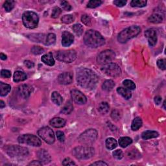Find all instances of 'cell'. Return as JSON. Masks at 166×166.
I'll use <instances>...</instances> for the list:
<instances>
[{"instance_id": "cell-40", "label": "cell", "mask_w": 166, "mask_h": 166, "mask_svg": "<svg viewBox=\"0 0 166 166\" xmlns=\"http://www.w3.org/2000/svg\"><path fill=\"white\" fill-rule=\"evenodd\" d=\"M74 20H75V18L74 17V16L71 14L64 15V16H63L62 19H61L62 22L66 24H69V23H72L73 22H74Z\"/></svg>"}, {"instance_id": "cell-5", "label": "cell", "mask_w": 166, "mask_h": 166, "mask_svg": "<svg viewBox=\"0 0 166 166\" xmlns=\"http://www.w3.org/2000/svg\"><path fill=\"white\" fill-rule=\"evenodd\" d=\"M98 131L95 129H88L79 136L78 140L81 144L90 145L95 142L98 138Z\"/></svg>"}, {"instance_id": "cell-35", "label": "cell", "mask_w": 166, "mask_h": 166, "mask_svg": "<svg viewBox=\"0 0 166 166\" xmlns=\"http://www.w3.org/2000/svg\"><path fill=\"white\" fill-rule=\"evenodd\" d=\"M15 5V2L12 0H7L3 4V7L7 12H10L14 9Z\"/></svg>"}, {"instance_id": "cell-46", "label": "cell", "mask_w": 166, "mask_h": 166, "mask_svg": "<svg viewBox=\"0 0 166 166\" xmlns=\"http://www.w3.org/2000/svg\"><path fill=\"white\" fill-rule=\"evenodd\" d=\"M61 6L62 7V9L66 11H70L71 10V6L70 5V4L66 1L62 2Z\"/></svg>"}, {"instance_id": "cell-49", "label": "cell", "mask_w": 166, "mask_h": 166, "mask_svg": "<svg viewBox=\"0 0 166 166\" xmlns=\"http://www.w3.org/2000/svg\"><path fill=\"white\" fill-rule=\"evenodd\" d=\"M63 165H75V163L71 159H70V158H66L64 160L63 162H62Z\"/></svg>"}, {"instance_id": "cell-6", "label": "cell", "mask_w": 166, "mask_h": 166, "mask_svg": "<svg viewBox=\"0 0 166 166\" xmlns=\"http://www.w3.org/2000/svg\"><path fill=\"white\" fill-rule=\"evenodd\" d=\"M23 25L29 29H35L37 27L39 18L38 15L34 12L26 11L22 15Z\"/></svg>"}, {"instance_id": "cell-26", "label": "cell", "mask_w": 166, "mask_h": 166, "mask_svg": "<svg viewBox=\"0 0 166 166\" xmlns=\"http://www.w3.org/2000/svg\"><path fill=\"white\" fill-rule=\"evenodd\" d=\"M51 99L55 104L56 105H60L63 102V98L60 95L59 93L57 92H53L51 95Z\"/></svg>"}, {"instance_id": "cell-30", "label": "cell", "mask_w": 166, "mask_h": 166, "mask_svg": "<svg viewBox=\"0 0 166 166\" xmlns=\"http://www.w3.org/2000/svg\"><path fill=\"white\" fill-rule=\"evenodd\" d=\"M109 109H110V107H109V104L107 102L101 103L98 107L99 112L103 115L106 114L109 111Z\"/></svg>"}, {"instance_id": "cell-36", "label": "cell", "mask_w": 166, "mask_h": 166, "mask_svg": "<svg viewBox=\"0 0 166 166\" xmlns=\"http://www.w3.org/2000/svg\"><path fill=\"white\" fill-rule=\"evenodd\" d=\"M131 5L133 7H143L146 6L147 1L144 0H133L131 2Z\"/></svg>"}, {"instance_id": "cell-1", "label": "cell", "mask_w": 166, "mask_h": 166, "mask_svg": "<svg viewBox=\"0 0 166 166\" xmlns=\"http://www.w3.org/2000/svg\"><path fill=\"white\" fill-rule=\"evenodd\" d=\"M77 80L78 84L83 88L87 90L94 89L99 81V77L90 69H79L77 73Z\"/></svg>"}, {"instance_id": "cell-4", "label": "cell", "mask_w": 166, "mask_h": 166, "mask_svg": "<svg viewBox=\"0 0 166 166\" xmlns=\"http://www.w3.org/2000/svg\"><path fill=\"white\" fill-rule=\"evenodd\" d=\"M95 150L93 147L80 146L73 149L72 154L76 158L79 160H87L94 155Z\"/></svg>"}, {"instance_id": "cell-25", "label": "cell", "mask_w": 166, "mask_h": 166, "mask_svg": "<svg viewBox=\"0 0 166 166\" xmlns=\"http://www.w3.org/2000/svg\"><path fill=\"white\" fill-rule=\"evenodd\" d=\"M28 38L35 42H46V39H44V35L43 34H32L28 36Z\"/></svg>"}, {"instance_id": "cell-2", "label": "cell", "mask_w": 166, "mask_h": 166, "mask_svg": "<svg viewBox=\"0 0 166 166\" xmlns=\"http://www.w3.org/2000/svg\"><path fill=\"white\" fill-rule=\"evenodd\" d=\"M84 41L86 45L90 47H98L103 46L105 40L99 32L95 30H89L84 36Z\"/></svg>"}, {"instance_id": "cell-3", "label": "cell", "mask_w": 166, "mask_h": 166, "mask_svg": "<svg viewBox=\"0 0 166 166\" xmlns=\"http://www.w3.org/2000/svg\"><path fill=\"white\" fill-rule=\"evenodd\" d=\"M141 29L139 26H133L124 29L118 35L117 40L120 43H125L128 40L134 38L140 33Z\"/></svg>"}, {"instance_id": "cell-13", "label": "cell", "mask_w": 166, "mask_h": 166, "mask_svg": "<svg viewBox=\"0 0 166 166\" xmlns=\"http://www.w3.org/2000/svg\"><path fill=\"white\" fill-rule=\"evenodd\" d=\"M71 98L77 104H84L86 103L87 99L81 92L77 90H73L71 91Z\"/></svg>"}, {"instance_id": "cell-20", "label": "cell", "mask_w": 166, "mask_h": 166, "mask_svg": "<svg viewBox=\"0 0 166 166\" xmlns=\"http://www.w3.org/2000/svg\"><path fill=\"white\" fill-rule=\"evenodd\" d=\"M42 61L44 63L47 64L48 66H52L55 64V60L53 56V55L51 53H49L44 55L42 56Z\"/></svg>"}, {"instance_id": "cell-12", "label": "cell", "mask_w": 166, "mask_h": 166, "mask_svg": "<svg viewBox=\"0 0 166 166\" xmlns=\"http://www.w3.org/2000/svg\"><path fill=\"white\" fill-rule=\"evenodd\" d=\"M116 57L115 53L112 50H104L101 52L97 57V62L101 65L110 63Z\"/></svg>"}, {"instance_id": "cell-8", "label": "cell", "mask_w": 166, "mask_h": 166, "mask_svg": "<svg viewBox=\"0 0 166 166\" xmlns=\"http://www.w3.org/2000/svg\"><path fill=\"white\" fill-rule=\"evenodd\" d=\"M56 59L65 63H70L74 61L77 57V53L74 50H62L56 53Z\"/></svg>"}, {"instance_id": "cell-47", "label": "cell", "mask_w": 166, "mask_h": 166, "mask_svg": "<svg viewBox=\"0 0 166 166\" xmlns=\"http://www.w3.org/2000/svg\"><path fill=\"white\" fill-rule=\"evenodd\" d=\"M157 65L160 68L161 70H165L166 66H165V59H160L157 61Z\"/></svg>"}, {"instance_id": "cell-21", "label": "cell", "mask_w": 166, "mask_h": 166, "mask_svg": "<svg viewBox=\"0 0 166 166\" xmlns=\"http://www.w3.org/2000/svg\"><path fill=\"white\" fill-rule=\"evenodd\" d=\"M117 92L119 95H121L125 99H130L132 97V93L131 90H128L127 88H125L123 87L117 88Z\"/></svg>"}, {"instance_id": "cell-29", "label": "cell", "mask_w": 166, "mask_h": 166, "mask_svg": "<svg viewBox=\"0 0 166 166\" xmlns=\"http://www.w3.org/2000/svg\"><path fill=\"white\" fill-rule=\"evenodd\" d=\"M115 86V83L112 80H107L103 83L102 88L105 91H110Z\"/></svg>"}, {"instance_id": "cell-41", "label": "cell", "mask_w": 166, "mask_h": 166, "mask_svg": "<svg viewBox=\"0 0 166 166\" xmlns=\"http://www.w3.org/2000/svg\"><path fill=\"white\" fill-rule=\"evenodd\" d=\"M44 52V50L42 47H40V46H33V47L31 48V53H33L34 55H40L43 53Z\"/></svg>"}, {"instance_id": "cell-7", "label": "cell", "mask_w": 166, "mask_h": 166, "mask_svg": "<svg viewBox=\"0 0 166 166\" xmlns=\"http://www.w3.org/2000/svg\"><path fill=\"white\" fill-rule=\"evenodd\" d=\"M5 151L8 155L14 158H22L27 156L29 154V151L27 148L18 146V145L7 146L5 148Z\"/></svg>"}, {"instance_id": "cell-42", "label": "cell", "mask_w": 166, "mask_h": 166, "mask_svg": "<svg viewBox=\"0 0 166 166\" xmlns=\"http://www.w3.org/2000/svg\"><path fill=\"white\" fill-rule=\"evenodd\" d=\"M61 13H62V10L60 9L59 7H55L53 8V9L51 17L53 18H57Z\"/></svg>"}, {"instance_id": "cell-52", "label": "cell", "mask_w": 166, "mask_h": 166, "mask_svg": "<svg viewBox=\"0 0 166 166\" xmlns=\"http://www.w3.org/2000/svg\"><path fill=\"white\" fill-rule=\"evenodd\" d=\"M24 64H25V66L27 68H33L35 66L34 63L33 62L30 61V60H26V61L24 62Z\"/></svg>"}, {"instance_id": "cell-24", "label": "cell", "mask_w": 166, "mask_h": 166, "mask_svg": "<svg viewBox=\"0 0 166 166\" xmlns=\"http://www.w3.org/2000/svg\"><path fill=\"white\" fill-rule=\"evenodd\" d=\"M11 87L9 84L0 83V95L1 96H5L11 92Z\"/></svg>"}, {"instance_id": "cell-53", "label": "cell", "mask_w": 166, "mask_h": 166, "mask_svg": "<svg viewBox=\"0 0 166 166\" xmlns=\"http://www.w3.org/2000/svg\"><path fill=\"white\" fill-rule=\"evenodd\" d=\"M90 165H98V166H103V165H106L107 166L108 164L107 163H105L103 161H95V162L92 164Z\"/></svg>"}, {"instance_id": "cell-38", "label": "cell", "mask_w": 166, "mask_h": 166, "mask_svg": "<svg viewBox=\"0 0 166 166\" xmlns=\"http://www.w3.org/2000/svg\"><path fill=\"white\" fill-rule=\"evenodd\" d=\"M123 85L127 89L130 90H133L136 88V84L131 80H125L123 81Z\"/></svg>"}, {"instance_id": "cell-32", "label": "cell", "mask_w": 166, "mask_h": 166, "mask_svg": "<svg viewBox=\"0 0 166 166\" xmlns=\"http://www.w3.org/2000/svg\"><path fill=\"white\" fill-rule=\"evenodd\" d=\"M73 110H74V107H73V104H71V102H68L65 105H64V107L62 108L61 113H62V114H65V115H68V114H71Z\"/></svg>"}, {"instance_id": "cell-48", "label": "cell", "mask_w": 166, "mask_h": 166, "mask_svg": "<svg viewBox=\"0 0 166 166\" xmlns=\"http://www.w3.org/2000/svg\"><path fill=\"white\" fill-rule=\"evenodd\" d=\"M56 137L60 142H64V140H65V136H64V132L61 131H57L56 133Z\"/></svg>"}, {"instance_id": "cell-50", "label": "cell", "mask_w": 166, "mask_h": 166, "mask_svg": "<svg viewBox=\"0 0 166 166\" xmlns=\"http://www.w3.org/2000/svg\"><path fill=\"white\" fill-rule=\"evenodd\" d=\"M1 75L3 77L5 78H10L11 76V72L7 70H2L1 71Z\"/></svg>"}, {"instance_id": "cell-19", "label": "cell", "mask_w": 166, "mask_h": 166, "mask_svg": "<svg viewBox=\"0 0 166 166\" xmlns=\"http://www.w3.org/2000/svg\"><path fill=\"white\" fill-rule=\"evenodd\" d=\"M50 125L55 128H62L66 125V120L61 117H54L50 121Z\"/></svg>"}, {"instance_id": "cell-16", "label": "cell", "mask_w": 166, "mask_h": 166, "mask_svg": "<svg viewBox=\"0 0 166 166\" xmlns=\"http://www.w3.org/2000/svg\"><path fill=\"white\" fill-rule=\"evenodd\" d=\"M33 88L28 84H23L19 86L18 89V92L19 95L24 99H27L30 96Z\"/></svg>"}, {"instance_id": "cell-10", "label": "cell", "mask_w": 166, "mask_h": 166, "mask_svg": "<svg viewBox=\"0 0 166 166\" xmlns=\"http://www.w3.org/2000/svg\"><path fill=\"white\" fill-rule=\"evenodd\" d=\"M18 141L21 144H26L31 146L39 147L42 145V142L37 136L33 134H23L18 137Z\"/></svg>"}, {"instance_id": "cell-34", "label": "cell", "mask_w": 166, "mask_h": 166, "mask_svg": "<svg viewBox=\"0 0 166 166\" xmlns=\"http://www.w3.org/2000/svg\"><path fill=\"white\" fill-rule=\"evenodd\" d=\"M56 41V35L54 33H50L46 36V42L44 44L46 46H51L55 44Z\"/></svg>"}, {"instance_id": "cell-45", "label": "cell", "mask_w": 166, "mask_h": 166, "mask_svg": "<svg viewBox=\"0 0 166 166\" xmlns=\"http://www.w3.org/2000/svg\"><path fill=\"white\" fill-rule=\"evenodd\" d=\"M111 117L114 120H116V121L119 120L121 118V114L119 111L117 110H113L112 112L111 113Z\"/></svg>"}, {"instance_id": "cell-9", "label": "cell", "mask_w": 166, "mask_h": 166, "mask_svg": "<svg viewBox=\"0 0 166 166\" xmlns=\"http://www.w3.org/2000/svg\"><path fill=\"white\" fill-rule=\"evenodd\" d=\"M102 71L105 75L112 77H117L121 74V70L120 67L115 63H108L103 65L101 68Z\"/></svg>"}, {"instance_id": "cell-17", "label": "cell", "mask_w": 166, "mask_h": 166, "mask_svg": "<svg viewBox=\"0 0 166 166\" xmlns=\"http://www.w3.org/2000/svg\"><path fill=\"white\" fill-rule=\"evenodd\" d=\"M37 155L40 161L42 164H47L50 163L51 160V158L49 152L44 149L39 150L37 152Z\"/></svg>"}, {"instance_id": "cell-44", "label": "cell", "mask_w": 166, "mask_h": 166, "mask_svg": "<svg viewBox=\"0 0 166 166\" xmlns=\"http://www.w3.org/2000/svg\"><path fill=\"white\" fill-rule=\"evenodd\" d=\"M113 156L117 160H120L123 157V153L121 150H116L112 153Z\"/></svg>"}, {"instance_id": "cell-57", "label": "cell", "mask_w": 166, "mask_h": 166, "mask_svg": "<svg viewBox=\"0 0 166 166\" xmlns=\"http://www.w3.org/2000/svg\"><path fill=\"white\" fill-rule=\"evenodd\" d=\"M5 107V103H4L3 101H0V108H4Z\"/></svg>"}, {"instance_id": "cell-15", "label": "cell", "mask_w": 166, "mask_h": 166, "mask_svg": "<svg viewBox=\"0 0 166 166\" xmlns=\"http://www.w3.org/2000/svg\"><path fill=\"white\" fill-rule=\"evenodd\" d=\"M57 79L60 84H70L73 81V75L70 72H64L59 75Z\"/></svg>"}, {"instance_id": "cell-54", "label": "cell", "mask_w": 166, "mask_h": 166, "mask_svg": "<svg viewBox=\"0 0 166 166\" xmlns=\"http://www.w3.org/2000/svg\"><path fill=\"white\" fill-rule=\"evenodd\" d=\"M155 102L156 104H160L161 102V98L160 96H156L155 98Z\"/></svg>"}, {"instance_id": "cell-51", "label": "cell", "mask_w": 166, "mask_h": 166, "mask_svg": "<svg viewBox=\"0 0 166 166\" xmlns=\"http://www.w3.org/2000/svg\"><path fill=\"white\" fill-rule=\"evenodd\" d=\"M114 4L119 7H122L127 4V1H123V0H116L114 2Z\"/></svg>"}, {"instance_id": "cell-31", "label": "cell", "mask_w": 166, "mask_h": 166, "mask_svg": "<svg viewBox=\"0 0 166 166\" xmlns=\"http://www.w3.org/2000/svg\"><path fill=\"white\" fill-rule=\"evenodd\" d=\"M163 18L159 14H154L149 18V22L153 23H159L162 22Z\"/></svg>"}, {"instance_id": "cell-43", "label": "cell", "mask_w": 166, "mask_h": 166, "mask_svg": "<svg viewBox=\"0 0 166 166\" xmlns=\"http://www.w3.org/2000/svg\"><path fill=\"white\" fill-rule=\"evenodd\" d=\"M81 21L86 26H90L91 25L92 20H91L90 17L89 15H87V14L83 15L82 17H81Z\"/></svg>"}, {"instance_id": "cell-23", "label": "cell", "mask_w": 166, "mask_h": 166, "mask_svg": "<svg viewBox=\"0 0 166 166\" xmlns=\"http://www.w3.org/2000/svg\"><path fill=\"white\" fill-rule=\"evenodd\" d=\"M159 136V134L154 131H145L141 134V137L144 140H149L151 138H155Z\"/></svg>"}, {"instance_id": "cell-22", "label": "cell", "mask_w": 166, "mask_h": 166, "mask_svg": "<svg viewBox=\"0 0 166 166\" xmlns=\"http://www.w3.org/2000/svg\"><path fill=\"white\" fill-rule=\"evenodd\" d=\"M26 79H27V75L25 73L20 71H17L14 74L13 80L16 83L23 81V80H25Z\"/></svg>"}, {"instance_id": "cell-37", "label": "cell", "mask_w": 166, "mask_h": 166, "mask_svg": "<svg viewBox=\"0 0 166 166\" xmlns=\"http://www.w3.org/2000/svg\"><path fill=\"white\" fill-rule=\"evenodd\" d=\"M72 29L74 31V33L78 36L82 35L84 30L83 27L80 25V24H79V23L75 24V25L72 27Z\"/></svg>"}, {"instance_id": "cell-33", "label": "cell", "mask_w": 166, "mask_h": 166, "mask_svg": "<svg viewBox=\"0 0 166 166\" xmlns=\"http://www.w3.org/2000/svg\"><path fill=\"white\" fill-rule=\"evenodd\" d=\"M106 147L109 150L114 149L117 147V141L113 137H109L106 140Z\"/></svg>"}, {"instance_id": "cell-18", "label": "cell", "mask_w": 166, "mask_h": 166, "mask_svg": "<svg viewBox=\"0 0 166 166\" xmlns=\"http://www.w3.org/2000/svg\"><path fill=\"white\" fill-rule=\"evenodd\" d=\"M74 36L68 31H64L62 35V44L64 47H68L74 43Z\"/></svg>"}, {"instance_id": "cell-27", "label": "cell", "mask_w": 166, "mask_h": 166, "mask_svg": "<svg viewBox=\"0 0 166 166\" xmlns=\"http://www.w3.org/2000/svg\"><path fill=\"white\" fill-rule=\"evenodd\" d=\"M142 126V120L140 118V117H136L133 120L132 125H131V128L132 130L135 131H137L139 128H141Z\"/></svg>"}, {"instance_id": "cell-14", "label": "cell", "mask_w": 166, "mask_h": 166, "mask_svg": "<svg viewBox=\"0 0 166 166\" xmlns=\"http://www.w3.org/2000/svg\"><path fill=\"white\" fill-rule=\"evenodd\" d=\"M145 36L148 40L149 44L154 46L157 42V32L154 29H149L145 31Z\"/></svg>"}, {"instance_id": "cell-39", "label": "cell", "mask_w": 166, "mask_h": 166, "mask_svg": "<svg viewBox=\"0 0 166 166\" xmlns=\"http://www.w3.org/2000/svg\"><path fill=\"white\" fill-rule=\"evenodd\" d=\"M102 3L103 2L100 0H91L88 2L87 7L88 8H91V9H94V8L100 6Z\"/></svg>"}, {"instance_id": "cell-56", "label": "cell", "mask_w": 166, "mask_h": 166, "mask_svg": "<svg viewBox=\"0 0 166 166\" xmlns=\"http://www.w3.org/2000/svg\"><path fill=\"white\" fill-rule=\"evenodd\" d=\"M0 58H1L2 60H5L7 59V55H5V54H3V53H1V54H0Z\"/></svg>"}, {"instance_id": "cell-55", "label": "cell", "mask_w": 166, "mask_h": 166, "mask_svg": "<svg viewBox=\"0 0 166 166\" xmlns=\"http://www.w3.org/2000/svg\"><path fill=\"white\" fill-rule=\"evenodd\" d=\"M29 165H42V164L40 162V161H36V160H34L32 161V162H31L29 164Z\"/></svg>"}, {"instance_id": "cell-11", "label": "cell", "mask_w": 166, "mask_h": 166, "mask_svg": "<svg viewBox=\"0 0 166 166\" xmlns=\"http://www.w3.org/2000/svg\"><path fill=\"white\" fill-rule=\"evenodd\" d=\"M38 134L41 138L48 144H52L55 142V137L54 132L48 127H44L38 131Z\"/></svg>"}, {"instance_id": "cell-28", "label": "cell", "mask_w": 166, "mask_h": 166, "mask_svg": "<svg viewBox=\"0 0 166 166\" xmlns=\"http://www.w3.org/2000/svg\"><path fill=\"white\" fill-rule=\"evenodd\" d=\"M132 143V140L129 137H121L119 139V144L121 147H127Z\"/></svg>"}]
</instances>
